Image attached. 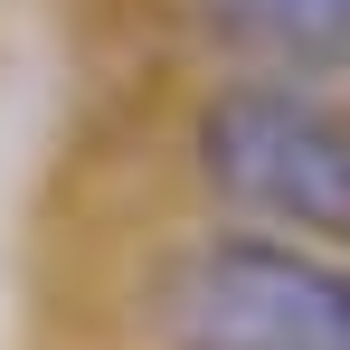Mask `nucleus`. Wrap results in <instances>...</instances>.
<instances>
[{
	"instance_id": "obj_1",
	"label": "nucleus",
	"mask_w": 350,
	"mask_h": 350,
	"mask_svg": "<svg viewBox=\"0 0 350 350\" xmlns=\"http://www.w3.org/2000/svg\"><path fill=\"white\" fill-rule=\"evenodd\" d=\"M189 161L218 208L256 218L265 237H303L350 256V114L312 76H228L199 123Z\"/></svg>"
},
{
	"instance_id": "obj_2",
	"label": "nucleus",
	"mask_w": 350,
	"mask_h": 350,
	"mask_svg": "<svg viewBox=\"0 0 350 350\" xmlns=\"http://www.w3.org/2000/svg\"><path fill=\"white\" fill-rule=\"evenodd\" d=\"M161 350H350V256L208 228L152 275Z\"/></svg>"
},
{
	"instance_id": "obj_3",
	"label": "nucleus",
	"mask_w": 350,
	"mask_h": 350,
	"mask_svg": "<svg viewBox=\"0 0 350 350\" xmlns=\"http://www.w3.org/2000/svg\"><path fill=\"white\" fill-rule=\"evenodd\" d=\"M199 29L256 76H350V0H199Z\"/></svg>"
}]
</instances>
